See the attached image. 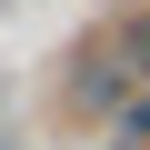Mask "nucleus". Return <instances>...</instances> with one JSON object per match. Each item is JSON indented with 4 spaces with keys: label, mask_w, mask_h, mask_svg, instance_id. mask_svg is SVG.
<instances>
[{
    "label": "nucleus",
    "mask_w": 150,
    "mask_h": 150,
    "mask_svg": "<svg viewBox=\"0 0 150 150\" xmlns=\"http://www.w3.org/2000/svg\"><path fill=\"white\" fill-rule=\"evenodd\" d=\"M130 130H150V100H140V110H130Z\"/></svg>",
    "instance_id": "f257e3e1"
}]
</instances>
